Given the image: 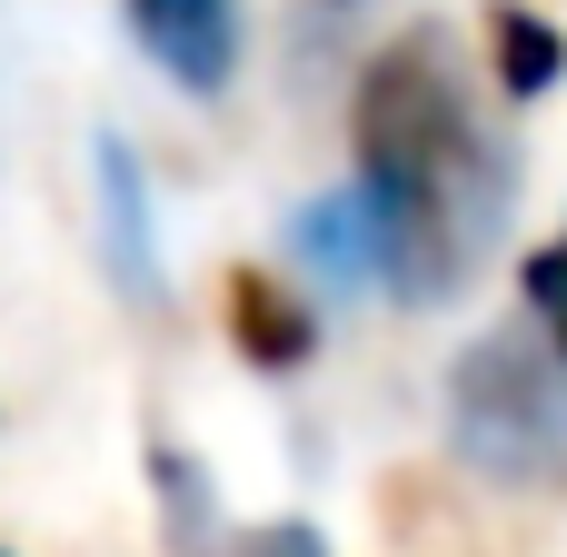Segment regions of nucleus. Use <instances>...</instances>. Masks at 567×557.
Masks as SVG:
<instances>
[{
	"label": "nucleus",
	"instance_id": "f257e3e1",
	"mask_svg": "<svg viewBox=\"0 0 567 557\" xmlns=\"http://www.w3.org/2000/svg\"><path fill=\"white\" fill-rule=\"evenodd\" d=\"M359 149H369V189L389 209V279L399 289H458L468 259L498 229L508 199V159L478 140L449 60L429 40L389 50L359 90Z\"/></svg>",
	"mask_w": 567,
	"mask_h": 557
},
{
	"label": "nucleus",
	"instance_id": "f03ea898",
	"mask_svg": "<svg viewBox=\"0 0 567 557\" xmlns=\"http://www.w3.org/2000/svg\"><path fill=\"white\" fill-rule=\"evenodd\" d=\"M449 439L488 478H538L567 458V359L548 329H498L449 369Z\"/></svg>",
	"mask_w": 567,
	"mask_h": 557
},
{
	"label": "nucleus",
	"instance_id": "7ed1b4c3",
	"mask_svg": "<svg viewBox=\"0 0 567 557\" xmlns=\"http://www.w3.org/2000/svg\"><path fill=\"white\" fill-rule=\"evenodd\" d=\"M299 259H309L329 289H379V279H389V209H379V189L349 179V189L309 199V209H299Z\"/></svg>",
	"mask_w": 567,
	"mask_h": 557
},
{
	"label": "nucleus",
	"instance_id": "20e7f679",
	"mask_svg": "<svg viewBox=\"0 0 567 557\" xmlns=\"http://www.w3.org/2000/svg\"><path fill=\"white\" fill-rule=\"evenodd\" d=\"M130 30L179 90H219L239 70V10L229 0H130Z\"/></svg>",
	"mask_w": 567,
	"mask_h": 557
},
{
	"label": "nucleus",
	"instance_id": "39448f33",
	"mask_svg": "<svg viewBox=\"0 0 567 557\" xmlns=\"http://www.w3.org/2000/svg\"><path fill=\"white\" fill-rule=\"evenodd\" d=\"M100 219H110V259H120V279L150 299V289H159V269H150V199H140V169H130L120 140H100Z\"/></svg>",
	"mask_w": 567,
	"mask_h": 557
},
{
	"label": "nucleus",
	"instance_id": "423d86ee",
	"mask_svg": "<svg viewBox=\"0 0 567 557\" xmlns=\"http://www.w3.org/2000/svg\"><path fill=\"white\" fill-rule=\"evenodd\" d=\"M498 70H508V90H548L558 80V40L528 10H498Z\"/></svg>",
	"mask_w": 567,
	"mask_h": 557
}]
</instances>
